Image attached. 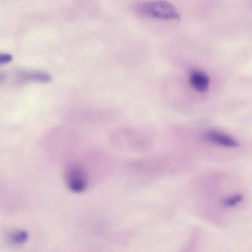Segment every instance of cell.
Returning <instances> with one entry per match:
<instances>
[{
    "label": "cell",
    "instance_id": "obj_1",
    "mask_svg": "<svg viewBox=\"0 0 252 252\" xmlns=\"http://www.w3.org/2000/svg\"><path fill=\"white\" fill-rule=\"evenodd\" d=\"M134 8L139 14L162 20H178L180 15L176 7L164 0H152L139 2Z\"/></svg>",
    "mask_w": 252,
    "mask_h": 252
},
{
    "label": "cell",
    "instance_id": "obj_2",
    "mask_svg": "<svg viewBox=\"0 0 252 252\" xmlns=\"http://www.w3.org/2000/svg\"><path fill=\"white\" fill-rule=\"evenodd\" d=\"M64 177L67 187L73 192H82L88 186L87 171L83 166L78 163L69 164L65 168Z\"/></svg>",
    "mask_w": 252,
    "mask_h": 252
},
{
    "label": "cell",
    "instance_id": "obj_3",
    "mask_svg": "<svg viewBox=\"0 0 252 252\" xmlns=\"http://www.w3.org/2000/svg\"><path fill=\"white\" fill-rule=\"evenodd\" d=\"M205 139L210 142L226 148H236L239 143L233 138L222 132L211 130L204 135Z\"/></svg>",
    "mask_w": 252,
    "mask_h": 252
},
{
    "label": "cell",
    "instance_id": "obj_4",
    "mask_svg": "<svg viewBox=\"0 0 252 252\" xmlns=\"http://www.w3.org/2000/svg\"><path fill=\"white\" fill-rule=\"evenodd\" d=\"M189 82L193 89L199 92L207 91L210 84V78L204 72L199 70H194L189 75Z\"/></svg>",
    "mask_w": 252,
    "mask_h": 252
},
{
    "label": "cell",
    "instance_id": "obj_5",
    "mask_svg": "<svg viewBox=\"0 0 252 252\" xmlns=\"http://www.w3.org/2000/svg\"><path fill=\"white\" fill-rule=\"evenodd\" d=\"M20 78L23 81L47 83L52 79L48 73L42 71H28L20 74Z\"/></svg>",
    "mask_w": 252,
    "mask_h": 252
},
{
    "label": "cell",
    "instance_id": "obj_6",
    "mask_svg": "<svg viewBox=\"0 0 252 252\" xmlns=\"http://www.w3.org/2000/svg\"><path fill=\"white\" fill-rule=\"evenodd\" d=\"M28 237V233L24 230H16L9 235V241L14 244L25 243Z\"/></svg>",
    "mask_w": 252,
    "mask_h": 252
},
{
    "label": "cell",
    "instance_id": "obj_7",
    "mask_svg": "<svg viewBox=\"0 0 252 252\" xmlns=\"http://www.w3.org/2000/svg\"><path fill=\"white\" fill-rule=\"evenodd\" d=\"M243 199L241 194H235L225 198L223 202L226 206H233L240 202Z\"/></svg>",
    "mask_w": 252,
    "mask_h": 252
},
{
    "label": "cell",
    "instance_id": "obj_8",
    "mask_svg": "<svg viewBox=\"0 0 252 252\" xmlns=\"http://www.w3.org/2000/svg\"><path fill=\"white\" fill-rule=\"evenodd\" d=\"M12 59V55L6 53H0V65L7 63Z\"/></svg>",
    "mask_w": 252,
    "mask_h": 252
}]
</instances>
